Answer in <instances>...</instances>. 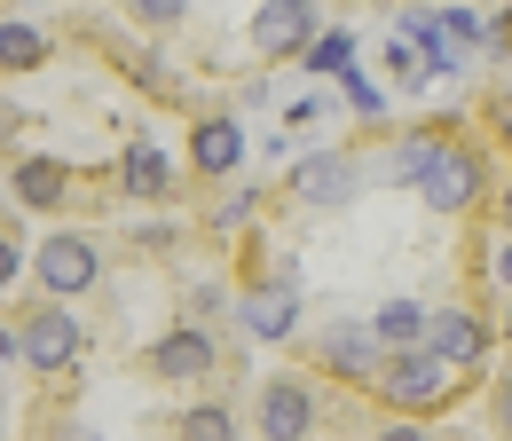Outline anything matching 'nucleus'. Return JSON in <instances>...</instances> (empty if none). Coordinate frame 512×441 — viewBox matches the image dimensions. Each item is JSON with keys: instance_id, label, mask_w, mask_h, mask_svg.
Here are the masks:
<instances>
[{"instance_id": "nucleus-20", "label": "nucleus", "mask_w": 512, "mask_h": 441, "mask_svg": "<svg viewBox=\"0 0 512 441\" xmlns=\"http://www.w3.org/2000/svg\"><path fill=\"white\" fill-rule=\"evenodd\" d=\"M442 32H449V48H481V40H489V16L457 0V8H442Z\"/></svg>"}, {"instance_id": "nucleus-9", "label": "nucleus", "mask_w": 512, "mask_h": 441, "mask_svg": "<svg viewBox=\"0 0 512 441\" xmlns=\"http://www.w3.org/2000/svg\"><path fill=\"white\" fill-rule=\"evenodd\" d=\"M316 355H323V371H339V378H379L386 363V347H379V331H371V315H347V323H323V339H316Z\"/></svg>"}, {"instance_id": "nucleus-12", "label": "nucleus", "mask_w": 512, "mask_h": 441, "mask_svg": "<svg viewBox=\"0 0 512 441\" xmlns=\"http://www.w3.org/2000/svg\"><path fill=\"white\" fill-rule=\"evenodd\" d=\"M190 166L205 182H229L245 166V119H197L190 126Z\"/></svg>"}, {"instance_id": "nucleus-4", "label": "nucleus", "mask_w": 512, "mask_h": 441, "mask_svg": "<svg viewBox=\"0 0 512 441\" xmlns=\"http://www.w3.org/2000/svg\"><path fill=\"white\" fill-rule=\"evenodd\" d=\"M292 197L316 205V213L355 205V197H363V158H355V150H308V158L292 166Z\"/></svg>"}, {"instance_id": "nucleus-23", "label": "nucleus", "mask_w": 512, "mask_h": 441, "mask_svg": "<svg viewBox=\"0 0 512 441\" xmlns=\"http://www.w3.org/2000/svg\"><path fill=\"white\" fill-rule=\"evenodd\" d=\"M331 119V103L323 95H300V103H284V134H308V126Z\"/></svg>"}, {"instance_id": "nucleus-17", "label": "nucleus", "mask_w": 512, "mask_h": 441, "mask_svg": "<svg viewBox=\"0 0 512 441\" xmlns=\"http://www.w3.org/2000/svg\"><path fill=\"white\" fill-rule=\"evenodd\" d=\"M174 434L182 441H237V418H229V402H190L174 418Z\"/></svg>"}, {"instance_id": "nucleus-16", "label": "nucleus", "mask_w": 512, "mask_h": 441, "mask_svg": "<svg viewBox=\"0 0 512 441\" xmlns=\"http://www.w3.org/2000/svg\"><path fill=\"white\" fill-rule=\"evenodd\" d=\"M371 331H379L386 355H394V347H418V339H426V308H418V300H386V308H371Z\"/></svg>"}, {"instance_id": "nucleus-7", "label": "nucleus", "mask_w": 512, "mask_h": 441, "mask_svg": "<svg viewBox=\"0 0 512 441\" xmlns=\"http://www.w3.org/2000/svg\"><path fill=\"white\" fill-rule=\"evenodd\" d=\"M316 418H323V402L308 378H268L260 386V441H308Z\"/></svg>"}, {"instance_id": "nucleus-32", "label": "nucleus", "mask_w": 512, "mask_h": 441, "mask_svg": "<svg viewBox=\"0 0 512 441\" xmlns=\"http://www.w3.org/2000/svg\"><path fill=\"white\" fill-rule=\"evenodd\" d=\"M505 229H512V189H505Z\"/></svg>"}, {"instance_id": "nucleus-3", "label": "nucleus", "mask_w": 512, "mask_h": 441, "mask_svg": "<svg viewBox=\"0 0 512 441\" xmlns=\"http://www.w3.org/2000/svg\"><path fill=\"white\" fill-rule=\"evenodd\" d=\"M16 347H24V363H32L40 378H56V371H71V363H79L87 323H79L64 300H48L40 315H24V323H16Z\"/></svg>"}, {"instance_id": "nucleus-31", "label": "nucleus", "mask_w": 512, "mask_h": 441, "mask_svg": "<svg viewBox=\"0 0 512 441\" xmlns=\"http://www.w3.org/2000/svg\"><path fill=\"white\" fill-rule=\"evenodd\" d=\"M497 134H505V142H512V103H505V119H497Z\"/></svg>"}, {"instance_id": "nucleus-33", "label": "nucleus", "mask_w": 512, "mask_h": 441, "mask_svg": "<svg viewBox=\"0 0 512 441\" xmlns=\"http://www.w3.org/2000/svg\"><path fill=\"white\" fill-rule=\"evenodd\" d=\"M505 331H512V323H505Z\"/></svg>"}, {"instance_id": "nucleus-14", "label": "nucleus", "mask_w": 512, "mask_h": 441, "mask_svg": "<svg viewBox=\"0 0 512 441\" xmlns=\"http://www.w3.org/2000/svg\"><path fill=\"white\" fill-rule=\"evenodd\" d=\"M119 189H127V197H166V189H174V158H166L150 134H134L127 150H119Z\"/></svg>"}, {"instance_id": "nucleus-26", "label": "nucleus", "mask_w": 512, "mask_h": 441, "mask_svg": "<svg viewBox=\"0 0 512 441\" xmlns=\"http://www.w3.org/2000/svg\"><path fill=\"white\" fill-rule=\"evenodd\" d=\"M16 268H24V260H16V245H8V237H0V292H8V284H16Z\"/></svg>"}, {"instance_id": "nucleus-25", "label": "nucleus", "mask_w": 512, "mask_h": 441, "mask_svg": "<svg viewBox=\"0 0 512 441\" xmlns=\"http://www.w3.org/2000/svg\"><path fill=\"white\" fill-rule=\"evenodd\" d=\"M489 276H497V284H512V237H505V245H489Z\"/></svg>"}, {"instance_id": "nucleus-10", "label": "nucleus", "mask_w": 512, "mask_h": 441, "mask_svg": "<svg viewBox=\"0 0 512 441\" xmlns=\"http://www.w3.org/2000/svg\"><path fill=\"white\" fill-rule=\"evenodd\" d=\"M213 363H221V347H213L205 323H174V331L150 347V371L166 378V386H197V378H213Z\"/></svg>"}, {"instance_id": "nucleus-27", "label": "nucleus", "mask_w": 512, "mask_h": 441, "mask_svg": "<svg viewBox=\"0 0 512 441\" xmlns=\"http://www.w3.org/2000/svg\"><path fill=\"white\" fill-rule=\"evenodd\" d=\"M497 426H505V434H512V378H505V386H497Z\"/></svg>"}, {"instance_id": "nucleus-5", "label": "nucleus", "mask_w": 512, "mask_h": 441, "mask_svg": "<svg viewBox=\"0 0 512 441\" xmlns=\"http://www.w3.org/2000/svg\"><path fill=\"white\" fill-rule=\"evenodd\" d=\"M32 268H40L48 300H79V292H95V284H103V252L87 245V237H71V229L32 252Z\"/></svg>"}, {"instance_id": "nucleus-21", "label": "nucleus", "mask_w": 512, "mask_h": 441, "mask_svg": "<svg viewBox=\"0 0 512 441\" xmlns=\"http://www.w3.org/2000/svg\"><path fill=\"white\" fill-rule=\"evenodd\" d=\"M339 87H347V103H355L363 119H379V111H386V87L371 79V71H355V63H347V71H339Z\"/></svg>"}, {"instance_id": "nucleus-13", "label": "nucleus", "mask_w": 512, "mask_h": 441, "mask_svg": "<svg viewBox=\"0 0 512 441\" xmlns=\"http://www.w3.org/2000/svg\"><path fill=\"white\" fill-rule=\"evenodd\" d=\"M8 197L32 205V213H56V205L71 197V166L64 158H24V166L8 174Z\"/></svg>"}, {"instance_id": "nucleus-18", "label": "nucleus", "mask_w": 512, "mask_h": 441, "mask_svg": "<svg viewBox=\"0 0 512 441\" xmlns=\"http://www.w3.org/2000/svg\"><path fill=\"white\" fill-rule=\"evenodd\" d=\"M32 63H48V32H32V24H0V71H32Z\"/></svg>"}, {"instance_id": "nucleus-1", "label": "nucleus", "mask_w": 512, "mask_h": 441, "mask_svg": "<svg viewBox=\"0 0 512 441\" xmlns=\"http://www.w3.org/2000/svg\"><path fill=\"white\" fill-rule=\"evenodd\" d=\"M237 323H245V339H292L300 331V260L284 252L260 284H245V300H237Z\"/></svg>"}, {"instance_id": "nucleus-24", "label": "nucleus", "mask_w": 512, "mask_h": 441, "mask_svg": "<svg viewBox=\"0 0 512 441\" xmlns=\"http://www.w3.org/2000/svg\"><path fill=\"white\" fill-rule=\"evenodd\" d=\"M245 221H253V189H245V197H229V205L213 213V229H245Z\"/></svg>"}, {"instance_id": "nucleus-28", "label": "nucleus", "mask_w": 512, "mask_h": 441, "mask_svg": "<svg viewBox=\"0 0 512 441\" xmlns=\"http://www.w3.org/2000/svg\"><path fill=\"white\" fill-rule=\"evenodd\" d=\"M379 441H426V426H386Z\"/></svg>"}, {"instance_id": "nucleus-29", "label": "nucleus", "mask_w": 512, "mask_h": 441, "mask_svg": "<svg viewBox=\"0 0 512 441\" xmlns=\"http://www.w3.org/2000/svg\"><path fill=\"white\" fill-rule=\"evenodd\" d=\"M56 441H103L95 426H56Z\"/></svg>"}, {"instance_id": "nucleus-19", "label": "nucleus", "mask_w": 512, "mask_h": 441, "mask_svg": "<svg viewBox=\"0 0 512 441\" xmlns=\"http://www.w3.org/2000/svg\"><path fill=\"white\" fill-rule=\"evenodd\" d=\"M308 71H331V79H339V71H347V63H355V32H316V40H308Z\"/></svg>"}, {"instance_id": "nucleus-11", "label": "nucleus", "mask_w": 512, "mask_h": 441, "mask_svg": "<svg viewBox=\"0 0 512 441\" xmlns=\"http://www.w3.org/2000/svg\"><path fill=\"white\" fill-rule=\"evenodd\" d=\"M418 347H426L434 363H449V371H473V363L489 355V323H481V315H465V308H434Z\"/></svg>"}, {"instance_id": "nucleus-8", "label": "nucleus", "mask_w": 512, "mask_h": 441, "mask_svg": "<svg viewBox=\"0 0 512 441\" xmlns=\"http://www.w3.org/2000/svg\"><path fill=\"white\" fill-rule=\"evenodd\" d=\"M481 182H489V166H481L465 142H442L434 166H426V182H418V197H426L434 213H465V205L481 197Z\"/></svg>"}, {"instance_id": "nucleus-30", "label": "nucleus", "mask_w": 512, "mask_h": 441, "mask_svg": "<svg viewBox=\"0 0 512 441\" xmlns=\"http://www.w3.org/2000/svg\"><path fill=\"white\" fill-rule=\"evenodd\" d=\"M8 134H16V103H0V142H8Z\"/></svg>"}, {"instance_id": "nucleus-22", "label": "nucleus", "mask_w": 512, "mask_h": 441, "mask_svg": "<svg viewBox=\"0 0 512 441\" xmlns=\"http://www.w3.org/2000/svg\"><path fill=\"white\" fill-rule=\"evenodd\" d=\"M134 24H150V32H166V24H182L190 16V0H127Z\"/></svg>"}, {"instance_id": "nucleus-6", "label": "nucleus", "mask_w": 512, "mask_h": 441, "mask_svg": "<svg viewBox=\"0 0 512 441\" xmlns=\"http://www.w3.org/2000/svg\"><path fill=\"white\" fill-rule=\"evenodd\" d=\"M316 32H323L316 0H260V8H253V48L268 63H276V56H308Z\"/></svg>"}, {"instance_id": "nucleus-15", "label": "nucleus", "mask_w": 512, "mask_h": 441, "mask_svg": "<svg viewBox=\"0 0 512 441\" xmlns=\"http://www.w3.org/2000/svg\"><path fill=\"white\" fill-rule=\"evenodd\" d=\"M434 150H442L434 134H410V142H394V150H386V158L371 166V174H379V182H402V189H418V182H426V166H434Z\"/></svg>"}, {"instance_id": "nucleus-2", "label": "nucleus", "mask_w": 512, "mask_h": 441, "mask_svg": "<svg viewBox=\"0 0 512 441\" xmlns=\"http://www.w3.org/2000/svg\"><path fill=\"white\" fill-rule=\"evenodd\" d=\"M379 394L402 410V418H426V410L449 402V363H434L426 347H394L379 363Z\"/></svg>"}]
</instances>
